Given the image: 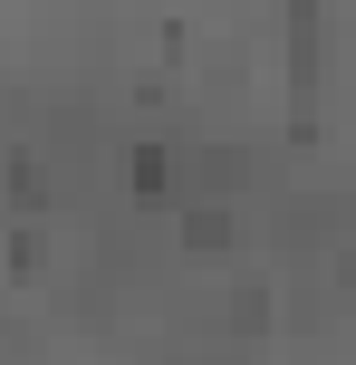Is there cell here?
I'll list each match as a JSON object with an SVG mask.
<instances>
[{
    "mask_svg": "<svg viewBox=\"0 0 356 365\" xmlns=\"http://www.w3.org/2000/svg\"><path fill=\"white\" fill-rule=\"evenodd\" d=\"M241 240H250L241 202H183V250H193V259H231Z\"/></svg>",
    "mask_w": 356,
    "mask_h": 365,
    "instance_id": "6da1fadb",
    "label": "cell"
},
{
    "mask_svg": "<svg viewBox=\"0 0 356 365\" xmlns=\"http://www.w3.org/2000/svg\"><path fill=\"white\" fill-rule=\"evenodd\" d=\"M126 192L135 202H173V192H183V154H173V145H135L126 154Z\"/></svg>",
    "mask_w": 356,
    "mask_h": 365,
    "instance_id": "7a4b0ae2",
    "label": "cell"
},
{
    "mask_svg": "<svg viewBox=\"0 0 356 365\" xmlns=\"http://www.w3.org/2000/svg\"><path fill=\"white\" fill-rule=\"evenodd\" d=\"M212 327H222V336H260V327H270V289H231Z\"/></svg>",
    "mask_w": 356,
    "mask_h": 365,
    "instance_id": "3957f363",
    "label": "cell"
}]
</instances>
